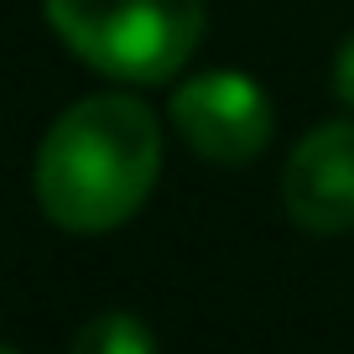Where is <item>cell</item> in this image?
I'll list each match as a JSON object with an SVG mask.
<instances>
[{"mask_svg": "<svg viewBox=\"0 0 354 354\" xmlns=\"http://www.w3.org/2000/svg\"><path fill=\"white\" fill-rule=\"evenodd\" d=\"M53 32L125 84H167L203 37V0H42Z\"/></svg>", "mask_w": 354, "mask_h": 354, "instance_id": "2", "label": "cell"}, {"mask_svg": "<svg viewBox=\"0 0 354 354\" xmlns=\"http://www.w3.org/2000/svg\"><path fill=\"white\" fill-rule=\"evenodd\" d=\"M172 125L203 162L240 167L266 151L277 120H271V100L255 78L234 73V68H214L172 94Z\"/></svg>", "mask_w": 354, "mask_h": 354, "instance_id": "3", "label": "cell"}, {"mask_svg": "<svg viewBox=\"0 0 354 354\" xmlns=\"http://www.w3.org/2000/svg\"><path fill=\"white\" fill-rule=\"evenodd\" d=\"M333 94L354 110V32L344 37L339 53H333Z\"/></svg>", "mask_w": 354, "mask_h": 354, "instance_id": "6", "label": "cell"}, {"mask_svg": "<svg viewBox=\"0 0 354 354\" xmlns=\"http://www.w3.org/2000/svg\"><path fill=\"white\" fill-rule=\"evenodd\" d=\"M68 354H156V339L136 313H100L73 333Z\"/></svg>", "mask_w": 354, "mask_h": 354, "instance_id": "5", "label": "cell"}, {"mask_svg": "<svg viewBox=\"0 0 354 354\" xmlns=\"http://www.w3.org/2000/svg\"><path fill=\"white\" fill-rule=\"evenodd\" d=\"M292 224L308 234H349L354 230V120H328L302 136L281 177Z\"/></svg>", "mask_w": 354, "mask_h": 354, "instance_id": "4", "label": "cell"}, {"mask_svg": "<svg viewBox=\"0 0 354 354\" xmlns=\"http://www.w3.org/2000/svg\"><path fill=\"white\" fill-rule=\"evenodd\" d=\"M162 172V125L141 100L94 94L68 104L37 146V203L57 230L104 234L146 203Z\"/></svg>", "mask_w": 354, "mask_h": 354, "instance_id": "1", "label": "cell"}]
</instances>
